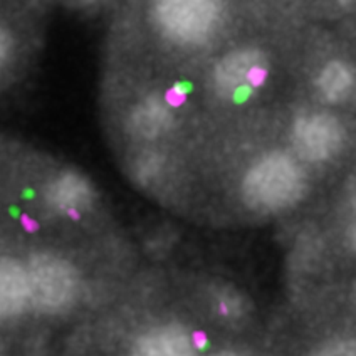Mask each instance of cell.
Instances as JSON below:
<instances>
[{"mask_svg":"<svg viewBox=\"0 0 356 356\" xmlns=\"http://www.w3.org/2000/svg\"><path fill=\"white\" fill-rule=\"evenodd\" d=\"M346 242H348V245H350V249L356 252V217L351 220V224L348 225Z\"/></svg>","mask_w":356,"mask_h":356,"instance_id":"9a60e30c","label":"cell"},{"mask_svg":"<svg viewBox=\"0 0 356 356\" xmlns=\"http://www.w3.org/2000/svg\"><path fill=\"white\" fill-rule=\"evenodd\" d=\"M0 356H6V346H3L2 339H0Z\"/></svg>","mask_w":356,"mask_h":356,"instance_id":"d6986e66","label":"cell"},{"mask_svg":"<svg viewBox=\"0 0 356 356\" xmlns=\"http://www.w3.org/2000/svg\"><path fill=\"white\" fill-rule=\"evenodd\" d=\"M307 187L301 163L284 152H269L250 165L242 178V198L257 213H279L294 207Z\"/></svg>","mask_w":356,"mask_h":356,"instance_id":"6da1fadb","label":"cell"},{"mask_svg":"<svg viewBox=\"0 0 356 356\" xmlns=\"http://www.w3.org/2000/svg\"><path fill=\"white\" fill-rule=\"evenodd\" d=\"M345 128L337 116L326 111L299 115L291 127V143L299 160L325 163L345 147Z\"/></svg>","mask_w":356,"mask_h":356,"instance_id":"5b68a950","label":"cell"},{"mask_svg":"<svg viewBox=\"0 0 356 356\" xmlns=\"http://www.w3.org/2000/svg\"><path fill=\"white\" fill-rule=\"evenodd\" d=\"M314 86L326 104H345L356 95V71L343 59H331L318 72Z\"/></svg>","mask_w":356,"mask_h":356,"instance_id":"30bf717a","label":"cell"},{"mask_svg":"<svg viewBox=\"0 0 356 356\" xmlns=\"http://www.w3.org/2000/svg\"><path fill=\"white\" fill-rule=\"evenodd\" d=\"M351 301H353V305L356 306V281H355L353 287H351Z\"/></svg>","mask_w":356,"mask_h":356,"instance_id":"ac0fdd59","label":"cell"},{"mask_svg":"<svg viewBox=\"0 0 356 356\" xmlns=\"http://www.w3.org/2000/svg\"><path fill=\"white\" fill-rule=\"evenodd\" d=\"M129 356H197L193 339L180 325H159L135 339Z\"/></svg>","mask_w":356,"mask_h":356,"instance_id":"52a82bcc","label":"cell"},{"mask_svg":"<svg viewBox=\"0 0 356 356\" xmlns=\"http://www.w3.org/2000/svg\"><path fill=\"white\" fill-rule=\"evenodd\" d=\"M161 165H163V161H161L159 155H155V153H148V155H143L138 161H136L135 173L140 181L153 180V178L160 173Z\"/></svg>","mask_w":356,"mask_h":356,"instance_id":"4fadbf2b","label":"cell"},{"mask_svg":"<svg viewBox=\"0 0 356 356\" xmlns=\"http://www.w3.org/2000/svg\"><path fill=\"white\" fill-rule=\"evenodd\" d=\"M212 356H242V355L237 353V351H234V350H220V351H217V353H213Z\"/></svg>","mask_w":356,"mask_h":356,"instance_id":"e0dca14e","label":"cell"},{"mask_svg":"<svg viewBox=\"0 0 356 356\" xmlns=\"http://www.w3.org/2000/svg\"><path fill=\"white\" fill-rule=\"evenodd\" d=\"M31 305L58 314L74 305L79 293L78 270L70 261L51 252H38L26 262Z\"/></svg>","mask_w":356,"mask_h":356,"instance_id":"3957f363","label":"cell"},{"mask_svg":"<svg viewBox=\"0 0 356 356\" xmlns=\"http://www.w3.org/2000/svg\"><path fill=\"white\" fill-rule=\"evenodd\" d=\"M270 64L257 47L230 51L213 67V86L224 99L241 103L249 99L267 83Z\"/></svg>","mask_w":356,"mask_h":356,"instance_id":"277c9868","label":"cell"},{"mask_svg":"<svg viewBox=\"0 0 356 356\" xmlns=\"http://www.w3.org/2000/svg\"><path fill=\"white\" fill-rule=\"evenodd\" d=\"M44 195L49 207L56 212L78 216L95 202V188L81 173L63 172L47 184Z\"/></svg>","mask_w":356,"mask_h":356,"instance_id":"8992f818","label":"cell"},{"mask_svg":"<svg viewBox=\"0 0 356 356\" xmlns=\"http://www.w3.org/2000/svg\"><path fill=\"white\" fill-rule=\"evenodd\" d=\"M334 2H337L338 7H341L345 10L356 9V0H334Z\"/></svg>","mask_w":356,"mask_h":356,"instance_id":"2e32d148","label":"cell"},{"mask_svg":"<svg viewBox=\"0 0 356 356\" xmlns=\"http://www.w3.org/2000/svg\"><path fill=\"white\" fill-rule=\"evenodd\" d=\"M31 305V287L26 264L0 256V321L20 316Z\"/></svg>","mask_w":356,"mask_h":356,"instance_id":"ba28073f","label":"cell"},{"mask_svg":"<svg viewBox=\"0 0 356 356\" xmlns=\"http://www.w3.org/2000/svg\"><path fill=\"white\" fill-rule=\"evenodd\" d=\"M152 12L161 34L178 46H202L220 22L217 0H153Z\"/></svg>","mask_w":356,"mask_h":356,"instance_id":"7a4b0ae2","label":"cell"},{"mask_svg":"<svg viewBox=\"0 0 356 356\" xmlns=\"http://www.w3.org/2000/svg\"><path fill=\"white\" fill-rule=\"evenodd\" d=\"M83 2H88L89 3V2H96V0H83Z\"/></svg>","mask_w":356,"mask_h":356,"instance_id":"ffe728a7","label":"cell"},{"mask_svg":"<svg viewBox=\"0 0 356 356\" xmlns=\"http://www.w3.org/2000/svg\"><path fill=\"white\" fill-rule=\"evenodd\" d=\"M163 98L170 104V106L178 108V106H181V104H184L185 101H187V91H185L184 88L178 86V84H177V86L168 88L167 91H165Z\"/></svg>","mask_w":356,"mask_h":356,"instance_id":"5bb4252c","label":"cell"},{"mask_svg":"<svg viewBox=\"0 0 356 356\" xmlns=\"http://www.w3.org/2000/svg\"><path fill=\"white\" fill-rule=\"evenodd\" d=\"M309 356H356V338H337L319 345Z\"/></svg>","mask_w":356,"mask_h":356,"instance_id":"8fae6325","label":"cell"},{"mask_svg":"<svg viewBox=\"0 0 356 356\" xmlns=\"http://www.w3.org/2000/svg\"><path fill=\"white\" fill-rule=\"evenodd\" d=\"M15 58V39L9 27L0 24V76L12 66Z\"/></svg>","mask_w":356,"mask_h":356,"instance_id":"7c38bea8","label":"cell"},{"mask_svg":"<svg viewBox=\"0 0 356 356\" xmlns=\"http://www.w3.org/2000/svg\"><path fill=\"white\" fill-rule=\"evenodd\" d=\"M173 108L159 95H149L131 109L129 129L135 136L155 140L163 136L173 124Z\"/></svg>","mask_w":356,"mask_h":356,"instance_id":"9c48e42d","label":"cell"}]
</instances>
